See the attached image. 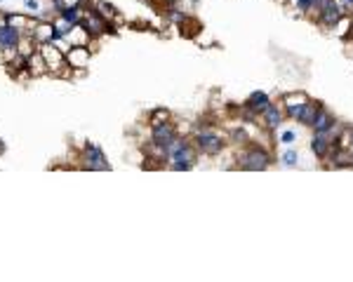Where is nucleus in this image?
<instances>
[{
    "label": "nucleus",
    "mask_w": 353,
    "mask_h": 282,
    "mask_svg": "<svg viewBox=\"0 0 353 282\" xmlns=\"http://www.w3.org/2000/svg\"><path fill=\"white\" fill-rule=\"evenodd\" d=\"M313 132H332L335 130V115L325 111V108H318L316 120H313Z\"/></svg>",
    "instance_id": "ddd939ff"
},
{
    "label": "nucleus",
    "mask_w": 353,
    "mask_h": 282,
    "mask_svg": "<svg viewBox=\"0 0 353 282\" xmlns=\"http://www.w3.org/2000/svg\"><path fill=\"white\" fill-rule=\"evenodd\" d=\"M320 106L318 104H311V101H306V104H299V106H292V108H287V113H290V118H294V120H299L301 125H313V120H316V113Z\"/></svg>",
    "instance_id": "6e6552de"
},
{
    "label": "nucleus",
    "mask_w": 353,
    "mask_h": 282,
    "mask_svg": "<svg viewBox=\"0 0 353 282\" xmlns=\"http://www.w3.org/2000/svg\"><path fill=\"white\" fill-rule=\"evenodd\" d=\"M165 2H167V7H172V5L177 2V0H165Z\"/></svg>",
    "instance_id": "a878e982"
},
{
    "label": "nucleus",
    "mask_w": 353,
    "mask_h": 282,
    "mask_svg": "<svg viewBox=\"0 0 353 282\" xmlns=\"http://www.w3.org/2000/svg\"><path fill=\"white\" fill-rule=\"evenodd\" d=\"M66 40L71 45H90V40H94V38H92L90 31L82 26V24H78V26L71 28V33L66 35Z\"/></svg>",
    "instance_id": "2eb2a0df"
},
{
    "label": "nucleus",
    "mask_w": 353,
    "mask_h": 282,
    "mask_svg": "<svg viewBox=\"0 0 353 282\" xmlns=\"http://www.w3.org/2000/svg\"><path fill=\"white\" fill-rule=\"evenodd\" d=\"M342 12H344V9H342V5H339V0H335L330 7H325L320 14H318V19H320V24H323L325 28H335L337 21L342 19Z\"/></svg>",
    "instance_id": "9b49d317"
},
{
    "label": "nucleus",
    "mask_w": 353,
    "mask_h": 282,
    "mask_svg": "<svg viewBox=\"0 0 353 282\" xmlns=\"http://www.w3.org/2000/svg\"><path fill=\"white\" fill-rule=\"evenodd\" d=\"M282 162H285V165H290V167H294V165L299 162L297 150H285V153H282Z\"/></svg>",
    "instance_id": "4be33fe9"
},
{
    "label": "nucleus",
    "mask_w": 353,
    "mask_h": 282,
    "mask_svg": "<svg viewBox=\"0 0 353 282\" xmlns=\"http://www.w3.org/2000/svg\"><path fill=\"white\" fill-rule=\"evenodd\" d=\"M26 69L33 73V78H43V75H47V64H45V59H43L40 50H36L31 57H26Z\"/></svg>",
    "instance_id": "4468645a"
},
{
    "label": "nucleus",
    "mask_w": 353,
    "mask_h": 282,
    "mask_svg": "<svg viewBox=\"0 0 353 282\" xmlns=\"http://www.w3.org/2000/svg\"><path fill=\"white\" fill-rule=\"evenodd\" d=\"M80 24L87 28V31H90L92 38H101L104 33H113V31H116V24H113V21H109L106 17H101V14L94 7H92V5H90V7H87V5L82 7V21H80Z\"/></svg>",
    "instance_id": "f257e3e1"
},
{
    "label": "nucleus",
    "mask_w": 353,
    "mask_h": 282,
    "mask_svg": "<svg viewBox=\"0 0 353 282\" xmlns=\"http://www.w3.org/2000/svg\"><path fill=\"white\" fill-rule=\"evenodd\" d=\"M0 24H5V19H2V14H0Z\"/></svg>",
    "instance_id": "cd10ccee"
},
{
    "label": "nucleus",
    "mask_w": 353,
    "mask_h": 282,
    "mask_svg": "<svg viewBox=\"0 0 353 282\" xmlns=\"http://www.w3.org/2000/svg\"><path fill=\"white\" fill-rule=\"evenodd\" d=\"M262 120H264V125H266V130H278V127H281V123H282V113L271 104L262 113Z\"/></svg>",
    "instance_id": "dca6fc26"
},
{
    "label": "nucleus",
    "mask_w": 353,
    "mask_h": 282,
    "mask_svg": "<svg viewBox=\"0 0 353 282\" xmlns=\"http://www.w3.org/2000/svg\"><path fill=\"white\" fill-rule=\"evenodd\" d=\"M238 165L243 169H250V172H262L271 165V155H269V150L252 146V148H245L238 153Z\"/></svg>",
    "instance_id": "f03ea898"
},
{
    "label": "nucleus",
    "mask_w": 353,
    "mask_h": 282,
    "mask_svg": "<svg viewBox=\"0 0 353 282\" xmlns=\"http://www.w3.org/2000/svg\"><path fill=\"white\" fill-rule=\"evenodd\" d=\"M92 7L97 9V12H99L101 17H106V19H109V21H113V19H116L118 14H120V12H118V9L113 7L111 2H106V0H92Z\"/></svg>",
    "instance_id": "a211bd4d"
},
{
    "label": "nucleus",
    "mask_w": 353,
    "mask_h": 282,
    "mask_svg": "<svg viewBox=\"0 0 353 282\" xmlns=\"http://www.w3.org/2000/svg\"><path fill=\"white\" fill-rule=\"evenodd\" d=\"M294 139H297V134L290 132V130H287V132H282V137H281V141H285V143H292Z\"/></svg>",
    "instance_id": "393cba45"
},
{
    "label": "nucleus",
    "mask_w": 353,
    "mask_h": 282,
    "mask_svg": "<svg viewBox=\"0 0 353 282\" xmlns=\"http://www.w3.org/2000/svg\"><path fill=\"white\" fill-rule=\"evenodd\" d=\"M0 153H5V143L2 141H0Z\"/></svg>",
    "instance_id": "bb28decb"
},
{
    "label": "nucleus",
    "mask_w": 353,
    "mask_h": 282,
    "mask_svg": "<svg viewBox=\"0 0 353 282\" xmlns=\"http://www.w3.org/2000/svg\"><path fill=\"white\" fill-rule=\"evenodd\" d=\"M80 155H82V167L85 169H92V172H97V169H111L104 150L99 146H94V143H87Z\"/></svg>",
    "instance_id": "20e7f679"
},
{
    "label": "nucleus",
    "mask_w": 353,
    "mask_h": 282,
    "mask_svg": "<svg viewBox=\"0 0 353 282\" xmlns=\"http://www.w3.org/2000/svg\"><path fill=\"white\" fill-rule=\"evenodd\" d=\"M2 19H5V24L19 28L21 33L31 35V31H33V26L38 24L40 17H26V14H19V12H2Z\"/></svg>",
    "instance_id": "0eeeda50"
},
{
    "label": "nucleus",
    "mask_w": 353,
    "mask_h": 282,
    "mask_svg": "<svg viewBox=\"0 0 353 282\" xmlns=\"http://www.w3.org/2000/svg\"><path fill=\"white\" fill-rule=\"evenodd\" d=\"M87 2H92V0H87Z\"/></svg>",
    "instance_id": "c756f323"
},
{
    "label": "nucleus",
    "mask_w": 353,
    "mask_h": 282,
    "mask_svg": "<svg viewBox=\"0 0 353 282\" xmlns=\"http://www.w3.org/2000/svg\"><path fill=\"white\" fill-rule=\"evenodd\" d=\"M24 7H26L28 12H33V14H40L43 5H40V0H24Z\"/></svg>",
    "instance_id": "5701e85b"
},
{
    "label": "nucleus",
    "mask_w": 353,
    "mask_h": 282,
    "mask_svg": "<svg viewBox=\"0 0 353 282\" xmlns=\"http://www.w3.org/2000/svg\"><path fill=\"white\" fill-rule=\"evenodd\" d=\"M247 104L252 106V108H254V111H257V113H259V115H262L264 111H266V108L271 106V99L266 97L264 92H254L252 97H250V101H247Z\"/></svg>",
    "instance_id": "6ab92c4d"
},
{
    "label": "nucleus",
    "mask_w": 353,
    "mask_h": 282,
    "mask_svg": "<svg viewBox=\"0 0 353 282\" xmlns=\"http://www.w3.org/2000/svg\"><path fill=\"white\" fill-rule=\"evenodd\" d=\"M148 123H151V127H153V125L170 123V111H167V108H155L153 113H151V118H148Z\"/></svg>",
    "instance_id": "aec40b11"
},
{
    "label": "nucleus",
    "mask_w": 353,
    "mask_h": 282,
    "mask_svg": "<svg viewBox=\"0 0 353 282\" xmlns=\"http://www.w3.org/2000/svg\"><path fill=\"white\" fill-rule=\"evenodd\" d=\"M31 35H33V40L38 45L52 43V38H55V24H52V19H38V24L33 26Z\"/></svg>",
    "instance_id": "1a4fd4ad"
},
{
    "label": "nucleus",
    "mask_w": 353,
    "mask_h": 282,
    "mask_svg": "<svg viewBox=\"0 0 353 282\" xmlns=\"http://www.w3.org/2000/svg\"><path fill=\"white\" fill-rule=\"evenodd\" d=\"M0 5H2V0H0Z\"/></svg>",
    "instance_id": "c85d7f7f"
},
{
    "label": "nucleus",
    "mask_w": 353,
    "mask_h": 282,
    "mask_svg": "<svg viewBox=\"0 0 353 282\" xmlns=\"http://www.w3.org/2000/svg\"><path fill=\"white\" fill-rule=\"evenodd\" d=\"M21 31L9 24H0V50H7V47H17L19 38H21Z\"/></svg>",
    "instance_id": "f8f14e48"
},
{
    "label": "nucleus",
    "mask_w": 353,
    "mask_h": 282,
    "mask_svg": "<svg viewBox=\"0 0 353 282\" xmlns=\"http://www.w3.org/2000/svg\"><path fill=\"white\" fill-rule=\"evenodd\" d=\"M38 50V43L33 40V35H28L24 33L21 38H19V43H17V52L21 54V57H31V54Z\"/></svg>",
    "instance_id": "f3484780"
},
{
    "label": "nucleus",
    "mask_w": 353,
    "mask_h": 282,
    "mask_svg": "<svg viewBox=\"0 0 353 282\" xmlns=\"http://www.w3.org/2000/svg\"><path fill=\"white\" fill-rule=\"evenodd\" d=\"M196 158H198V148L191 146L189 141H186L179 150H174L172 155H170V165L174 169H179V172H186V169H191L196 165Z\"/></svg>",
    "instance_id": "39448f33"
},
{
    "label": "nucleus",
    "mask_w": 353,
    "mask_h": 282,
    "mask_svg": "<svg viewBox=\"0 0 353 282\" xmlns=\"http://www.w3.org/2000/svg\"><path fill=\"white\" fill-rule=\"evenodd\" d=\"M231 141H235V143H247V132H245V130H235Z\"/></svg>",
    "instance_id": "b1692460"
},
{
    "label": "nucleus",
    "mask_w": 353,
    "mask_h": 282,
    "mask_svg": "<svg viewBox=\"0 0 353 282\" xmlns=\"http://www.w3.org/2000/svg\"><path fill=\"white\" fill-rule=\"evenodd\" d=\"M92 59V50L90 45H71L66 50V64L71 66L73 70L75 69H87Z\"/></svg>",
    "instance_id": "423d86ee"
},
{
    "label": "nucleus",
    "mask_w": 353,
    "mask_h": 282,
    "mask_svg": "<svg viewBox=\"0 0 353 282\" xmlns=\"http://www.w3.org/2000/svg\"><path fill=\"white\" fill-rule=\"evenodd\" d=\"M282 101H285V106H287V108H292V106L306 104L308 99H306V94H301V92H299V94H287V97L282 99Z\"/></svg>",
    "instance_id": "412c9836"
},
{
    "label": "nucleus",
    "mask_w": 353,
    "mask_h": 282,
    "mask_svg": "<svg viewBox=\"0 0 353 282\" xmlns=\"http://www.w3.org/2000/svg\"><path fill=\"white\" fill-rule=\"evenodd\" d=\"M177 137V127H172L170 123H163V125H153L151 127V141L153 143H160L167 148V143Z\"/></svg>",
    "instance_id": "9d476101"
},
{
    "label": "nucleus",
    "mask_w": 353,
    "mask_h": 282,
    "mask_svg": "<svg viewBox=\"0 0 353 282\" xmlns=\"http://www.w3.org/2000/svg\"><path fill=\"white\" fill-rule=\"evenodd\" d=\"M193 146L198 148V153H205V155H217L224 148V139L219 134L210 132V130H200V132L193 134Z\"/></svg>",
    "instance_id": "7ed1b4c3"
}]
</instances>
